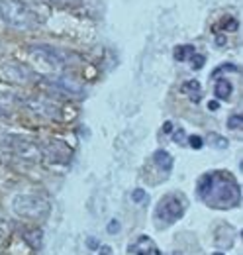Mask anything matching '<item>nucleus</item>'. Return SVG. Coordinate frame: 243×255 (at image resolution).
Masks as SVG:
<instances>
[{"label":"nucleus","mask_w":243,"mask_h":255,"mask_svg":"<svg viewBox=\"0 0 243 255\" xmlns=\"http://www.w3.org/2000/svg\"><path fill=\"white\" fill-rule=\"evenodd\" d=\"M196 194L214 210H232L242 202V187L228 171L204 173L196 183Z\"/></svg>","instance_id":"nucleus-1"},{"label":"nucleus","mask_w":243,"mask_h":255,"mask_svg":"<svg viewBox=\"0 0 243 255\" xmlns=\"http://www.w3.org/2000/svg\"><path fill=\"white\" fill-rule=\"evenodd\" d=\"M0 20L16 30H33L41 24L37 12L24 0H0Z\"/></svg>","instance_id":"nucleus-2"},{"label":"nucleus","mask_w":243,"mask_h":255,"mask_svg":"<svg viewBox=\"0 0 243 255\" xmlns=\"http://www.w3.org/2000/svg\"><path fill=\"white\" fill-rule=\"evenodd\" d=\"M188 208V200L182 192H169L165 194L157 206H155V214H153V220L157 228H169L175 222H179L184 212Z\"/></svg>","instance_id":"nucleus-3"},{"label":"nucleus","mask_w":243,"mask_h":255,"mask_svg":"<svg viewBox=\"0 0 243 255\" xmlns=\"http://www.w3.org/2000/svg\"><path fill=\"white\" fill-rule=\"evenodd\" d=\"M12 208L18 216L26 218H45L49 214V202L37 194H18Z\"/></svg>","instance_id":"nucleus-4"},{"label":"nucleus","mask_w":243,"mask_h":255,"mask_svg":"<svg viewBox=\"0 0 243 255\" xmlns=\"http://www.w3.org/2000/svg\"><path fill=\"white\" fill-rule=\"evenodd\" d=\"M127 255H161V250L149 236H137L127 246Z\"/></svg>","instance_id":"nucleus-5"},{"label":"nucleus","mask_w":243,"mask_h":255,"mask_svg":"<svg viewBox=\"0 0 243 255\" xmlns=\"http://www.w3.org/2000/svg\"><path fill=\"white\" fill-rule=\"evenodd\" d=\"M153 163L159 167V169H163L165 173H169L171 169H173V155L169 153V151H165V149H157L155 153H153Z\"/></svg>","instance_id":"nucleus-6"},{"label":"nucleus","mask_w":243,"mask_h":255,"mask_svg":"<svg viewBox=\"0 0 243 255\" xmlns=\"http://www.w3.org/2000/svg\"><path fill=\"white\" fill-rule=\"evenodd\" d=\"M232 93H234V87H232L230 81H226V79H218L216 81V85H214V95H216V98L228 100L232 96Z\"/></svg>","instance_id":"nucleus-7"},{"label":"nucleus","mask_w":243,"mask_h":255,"mask_svg":"<svg viewBox=\"0 0 243 255\" xmlns=\"http://www.w3.org/2000/svg\"><path fill=\"white\" fill-rule=\"evenodd\" d=\"M182 93L190 96L192 102H200V98H202V89H200V83L198 81H186L182 85Z\"/></svg>","instance_id":"nucleus-8"},{"label":"nucleus","mask_w":243,"mask_h":255,"mask_svg":"<svg viewBox=\"0 0 243 255\" xmlns=\"http://www.w3.org/2000/svg\"><path fill=\"white\" fill-rule=\"evenodd\" d=\"M194 53H196L194 45H179V47H175V51H173V55H175L177 61H186V59H190Z\"/></svg>","instance_id":"nucleus-9"},{"label":"nucleus","mask_w":243,"mask_h":255,"mask_svg":"<svg viewBox=\"0 0 243 255\" xmlns=\"http://www.w3.org/2000/svg\"><path fill=\"white\" fill-rule=\"evenodd\" d=\"M149 196H147V192L143 191V189H135V191H131V200L135 202V204H141V202H145Z\"/></svg>","instance_id":"nucleus-10"},{"label":"nucleus","mask_w":243,"mask_h":255,"mask_svg":"<svg viewBox=\"0 0 243 255\" xmlns=\"http://www.w3.org/2000/svg\"><path fill=\"white\" fill-rule=\"evenodd\" d=\"M210 141H212L218 149H226L228 147V139L222 137V135H218V133H210Z\"/></svg>","instance_id":"nucleus-11"},{"label":"nucleus","mask_w":243,"mask_h":255,"mask_svg":"<svg viewBox=\"0 0 243 255\" xmlns=\"http://www.w3.org/2000/svg\"><path fill=\"white\" fill-rule=\"evenodd\" d=\"M188 145H190L192 149H202L204 139H202L200 135H190V137H188Z\"/></svg>","instance_id":"nucleus-12"},{"label":"nucleus","mask_w":243,"mask_h":255,"mask_svg":"<svg viewBox=\"0 0 243 255\" xmlns=\"http://www.w3.org/2000/svg\"><path fill=\"white\" fill-rule=\"evenodd\" d=\"M242 116L240 114H234V116H230V120H228V128L230 129H240L242 128Z\"/></svg>","instance_id":"nucleus-13"},{"label":"nucleus","mask_w":243,"mask_h":255,"mask_svg":"<svg viewBox=\"0 0 243 255\" xmlns=\"http://www.w3.org/2000/svg\"><path fill=\"white\" fill-rule=\"evenodd\" d=\"M224 30H232V32H236L238 28H240V24H238V20H234V18H228V20H224Z\"/></svg>","instance_id":"nucleus-14"},{"label":"nucleus","mask_w":243,"mask_h":255,"mask_svg":"<svg viewBox=\"0 0 243 255\" xmlns=\"http://www.w3.org/2000/svg\"><path fill=\"white\" fill-rule=\"evenodd\" d=\"M190 59H192V69H194V71H198V69H202V65H204V57H202V55H198V53H194V55H192Z\"/></svg>","instance_id":"nucleus-15"},{"label":"nucleus","mask_w":243,"mask_h":255,"mask_svg":"<svg viewBox=\"0 0 243 255\" xmlns=\"http://www.w3.org/2000/svg\"><path fill=\"white\" fill-rule=\"evenodd\" d=\"M120 222H118V220H110V222H108V226H106V230H108V234H112V236H114V234H118V232H120Z\"/></svg>","instance_id":"nucleus-16"},{"label":"nucleus","mask_w":243,"mask_h":255,"mask_svg":"<svg viewBox=\"0 0 243 255\" xmlns=\"http://www.w3.org/2000/svg\"><path fill=\"white\" fill-rule=\"evenodd\" d=\"M173 139H175L177 143H184V131H182V129H179V131L175 133V137H173Z\"/></svg>","instance_id":"nucleus-17"},{"label":"nucleus","mask_w":243,"mask_h":255,"mask_svg":"<svg viewBox=\"0 0 243 255\" xmlns=\"http://www.w3.org/2000/svg\"><path fill=\"white\" fill-rule=\"evenodd\" d=\"M89 246H91V250H98V244H96V240H89Z\"/></svg>","instance_id":"nucleus-18"},{"label":"nucleus","mask_w":243,"mask_h":255,"mask_svg":"<svg viewBox=\"0 0 243 255\" xmlns=\"http://www.w3.org/2000/svg\"><path fill=\"white\" fill-rule=\"evenodd\" d=\"M51 2H57V4H71V2H77V0H51Z\"/></svg>","instance_id":"nucleus-19"},{"label":"nucleus","mask_w":243,"mask_h":255,"mask_svg":"<svg viewBox=\"0 0 243 255\" xmlns=\"http://www.w3.org/2000/svg\"><path fill=\"white\" fill-rule=\"evenodd\" d=\"M163 129H165V133H169V131L173 129V124H171V122H167V124H165V128H163Z\"/></svg>","instance_id":"nucleus-20"},{"label":"nucleus","mask_w":243,"mask_h":255,"mask_svg":"<svg viewBox=\"0 0 243 255\" xmlns=\"http://www.w3.org/2000/svg\"><path fill=\"white\" fill-rule=\"evenodd\" d=\"M208 108H210V110H218V102H210Z\"/></svg>","instance_id":"nucleus-21"},{"label":"nucleus","mask_w":243,"mask_h":255,"mask_svg":"<svg viewBox=\"0 0 243 255\" xmlns=\"http://www.w3.org/2000/svg\"><path fill=\"white\" fill-rule=\"evenodd\" d=\"M212 255H224V254H220V252H216V254H212Z\"/></svg>","instance_id":"nucleus-22"},{"label":"nucleus","mask_w":243,"mask_h":255,"mask_svg":"<svg viewBox=\"0 0 243 255\" xmlns=\"http://www.w3.org/2000/svg\"><path fill=\"white\" fill-rule=\"evenodd\" d=\"M173 255H181V254H173Z\"/></svg>","instance_id":"nucleus-23"}]
</instances>
